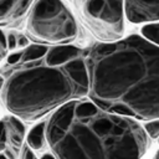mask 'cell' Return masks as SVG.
I'll return each mask as SVG.
<instances>
[{"label":"cell","instance_id":"1","mask_svg":"<svg viewBox=\"0 0 159 159\" xmlns=\"http://www.w3.org/2000/svg\"><path fill=\"white\" fill-rule=\"evenodd\" d=\"M88 98L139 120L159 119V46L142 35L97 42L87 50Z\"/></svg>","mask_w":159,"mask_h":159},{"label":"cell","instance_id":"2","mask_svg":"<svg viewBox=\"0 0 159 159\" xmlns=\"http://www.w3.org/2000/svg\"><path fill=\"white\" fill-rule=\"evenodd\" d=\"M87 50L75 45L30 43L21 60L6 65L0 96L4 107L17 118L34 122L88 94Z\"/></svg>","mask_w":159,"mask_h":159},{"label":"cell","instance_id":"3","mask_svg":"<svg viewBox=\"0 0 159 159\" xmlns=\"http://www.w3.org/2000/svg\"><path fill=\"white\" fill-rule=\"evenodd\" d=\"M56 159H147L149 135L130 117L109 113L91 99H73L46 122Z\"/></svg>","mask_w":159,"mask_h":159},{"label":"cell","instance_id":"4","mask_svg":"<svg viewBox=\"0 0 159 159\" xmlns=\"http://www.w3.org/2000/svg\"><path fill=\"white\" fill-rule=\"evenodd\" d=\"M25 29L32 42L42 45H68L78 36L77 19L65 0H35Z\"/></svg>","mask_w":159,"mask_h":159},{"label":"cell","instance_id":"5","mask_svg":"<svg viewBox=\"0 0 159 159\" xmlns=\"http://www.w3.org/2000/svg\"><path fill=\"white\" fill-rule=\"evenodd\" d=\"M67 5L98 41L111 42L123 37V0H75Z\"/></svg>","mask_w":159,"mask_h":159},{"label":"cell","instance_id":"6","mask_svg":"<svg viewBox=\"0 0 159 159\" xmlns=\"http://www.w3.org/2000/svg\"><path fill=\"white\" fill-rule=\"evenodd\" d=\"M124 17L130 24L159 21V0H123Z\"/></svg>","mask_w":159,"mask_h":159},{"label":"cell","instance_id":"7","mask_svg":"<svg viewBox=\"0 0 159 159\" xmlns=\"http://www.w3.org/2000/svg\"><path fill=\"white\" fill-rule=\"evenodd\" d=\"M6 125L7 133V145L4 150L5 155L9 159H17L20 149H22V143L25 139V125L20 118L16 116H6L2 118Z\"/></svg>","mask_w":159,"mask_h":159},{"label":"cell","instance_id":"8","mask_svg":"<svg viewBox=\"0 0 159 159\" xmlns=\"http://www.w3.org/2000/svg\"><path fill=\"white\" fill-rule=\"evenodd\" d=\"M35 0H0V26L16 24L26 17Z\"/></svg>","mask_w":159,"mask_h":159},{"label":"cell","instance_id":"9","mask_svg":"<svg viewBox=\"0 0 159 159\" xmlns=\"http://www.w3.org/2000/svg\"><path fill=\"white\" fill-rule=\"evenodd\" d=\"M46 122H40L31 128L27 134V145L37 153H43L48 148L47 138H46Z\"/></svg>","mask_w":159,"mask_h":159},{"label":"cell","instance_id":"10","mask_svg":"<svg viewBox=\"0 0 159 159\" xmlns=\"http://www.w3.org/2000/svg\"><path fill=\"white\" fill-rule=\"evenodd\" d=\"M140 34L143 37L159 46V21L144 24L140 29Z\"/></svg>","mask_w":159,"mask_h":159},{"label":"cell","instance_id":"11","mask_svg":"<svg viewBox=\"0 0 159 159\" xmlns=\"http://www.w3.org/2000/svg\"><path fill=\"white\" fill-rule=\"evenodd\" d=\"M144 130L147 132V134L149 135V138H153V139L159 138V119L145 120Z\"/></svg>","mask_w":159,"mask_h":159},{"label":"cell","instance_id":"12","mask_svg":"<svg viewBox=\"0 0 159 159\" xmlns=\"http://www.w3.org/2000/svg\"><path fill=\"white\" fill-rule=\"evenodd\" d=\"M7 53H9V50H7V42H6V34L0 27V63L4 60H6Z\"/></svg>","mask_w":159,"mask_h":159},{"label":"cell","instance_id":"13","mask_svg":"<svg viewBox=\"0 0 159 159\" xmlns=\"http://www.w3.org/2000/svg\"><path fill=\"white\" fill-rule=\"evenodd\" d=\"M6 145H7L6 125H5V120L0 119V153L6 149Z\"/></svg>","mask_w":159,"mask_h":159},{"label":"cell","instance_id":"14","mask_svg":"<svg viewBox=\"0 0 159 159\" xmlns=\"http://www.w3.org/2000/svg\"><path fill=\"white\" fill-rule=\"evenodd\" d=\"M6 42H7L9 52L17 50V36L15 32H7L6 34Z\"/></svg>","mask_w":159,"mask_h":159},{"label":"cell","instance_id":"15","mask_svg":"<svg viewBox=\"0 0 159 159\" xmlns=\"http://www.w3.org/2000/svg\"><path fill=\"white\" fill-rule=\"evenodd\" d=\"M21 57H22V50L11 51L6 56V65H15L21 60Z\"/></svg>","mask_w":159,"mask_h":159},{"label":"cell","instance_id":"16","mask_svg":"<svg viewBox=\"0 0 159 159\" xmlns=\"http://www.w3.org/2000/svg\"><path fill=\"white\" fill-rule=\"evenodd\" d=\"M16 36H17V50H24L31 43V40L26 35L16 34Z\"/></svg>","mask_w":159,"mask_h":159},{"label":"cell","instance_id":"17","mask_svg":"<svg viewBox=\"0 0 159 159\" xmlns=\"http://www.w3.org/2000/svg\"><path fill=\"white\" fill-rule=\"evenodd\" d=\"M21 159H39V158L36 157L35 152H34L29 145H25V147H22Z\"/></svg>","mask_w":159,"mask_h":159},{"label":"cell","instance_id":"18","mask_svg":"<svg viewBox=\"0 0 159 159\" xmlns=\"http://www.w3.org/2000/svg\"><path fill=\"white\" fill-rule=\"evenodd\" d=\"M41 159H56V157L50 152V153H43L41 155Z\"/></svg>","mask_w":159,"mask_h":159},{"label":"cell","instance_id":"19","mask_svg":"<svg viewBox=\"0 0 159 159\" xmlns=\"http://www.w3.org/2000/svg\"><path fill=\"white\" fill-rule=\"evenodd\" d=\"M4 81H5V77H4L2 73H0V92H1V88L4 86Z\"/></svg>","mask_w":159,"mask_h":159},{"label":"cell","instance_id":"20","mask_svg":"<svg viewBox=\"0 0 159 159\" xmlns=\"http://www.w3.org/2000/svg\"><path fill=\"white\" fill-rule=\"evenodd\" d=\"M0 159H9V158H7V157L1 152V153H0Z\"/></svg>","mask_w":159,"mask_h":159},{"label":"cell","instance_id":"21","mask_svg":"<svg viewBox=\"0 0 159 159\" xmlns=\"http://www.w3.org/2000/svg\"><path fill=\"white\" fill-rule=\"evenodd\" d=\"M154 159H159V149L157 150V153H155V155H154Z\"/></svg>","mask_w":159,"mask_h":159}]
</instances>
